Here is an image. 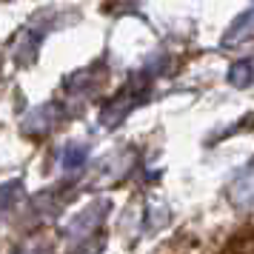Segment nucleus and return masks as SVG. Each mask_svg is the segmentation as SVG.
Wrapping results in <instances>:
<instances>
[{
	"label": "nucleus",
	"mask_w": 254,
	"mask_h": 254,
	"mask_svg": "<svg viewBox=\"0 0 254 254\" xmlns=\"http://www.w3.org/2000/svg\"><path fill=\"white\" fill-rule=\"evenodd\" d=\"M246 77L252 80V69H249V63H237V69H231V83H234V86H243Z\"/></svg>",
	"instance_id": "f257e3e1"
}]
</instances>
